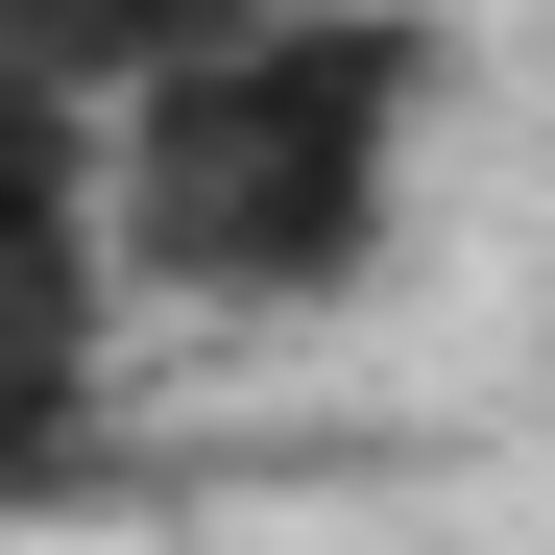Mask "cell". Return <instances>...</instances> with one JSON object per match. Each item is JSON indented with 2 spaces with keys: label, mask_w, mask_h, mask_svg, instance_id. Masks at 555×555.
<instances>
[{
  "label": "cell",
  "mask_w": 555,
  "mask_h": 555,
  "mask_svg": "<svg viewBox=\"0 0 555 555\" xmlns=\"http://www.w3.org/2000/svg\"><path fill=\"white\" fill-rule=\"evenodd\" d=\"M194 25H242V0H0V98H73V121H98V98H145Z\"/></svg>",
  "instance_id": "3957f363"
},
{
  "label": "cell",
  "mask_w": 555,
  "mask_h": 555,
  "mask_svg": "<svg viewBox=\"0 0 555 555\" xmlns=\"http://www.w3.org/2000/svg\"><path fill=\"white\" fill-rule=\"evenodd\" d=\"M98 362H121V242H98V121L73 98H0V507L98 435Z\"/></svg>",
  "instance_id": "7a4b0ae2"
},
{
  "label": "cell",
  "mask_w": 555,
  "mask_h": 555,
  "mask_svg": "<svg viewBox=\"0 0 555 555\" xmlns=\"http://www.w3.org/2000/svg\"><path fill=\"white\" fill-rule=\"evenodd\" d=\"M411 121H435V49L387 0H242L98 98V242H121V314H314L387 266L411 218Z\"/></svg>",
  "instance_id": "6da1fadb"
}]
</instances>
